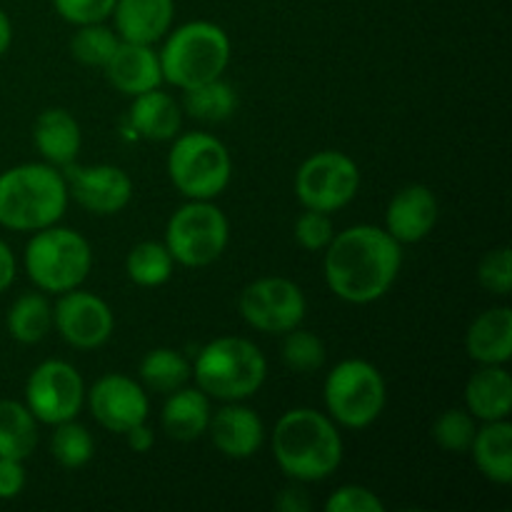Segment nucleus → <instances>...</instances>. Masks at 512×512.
I'll return each mask as SVG.
<instances>
[{"label":"nucleus","instance_id":"f257e3e1","mask_svg":"<svg viewBox=\"0 0 512 512\" xmlns=\"http://www.w3.org/2000/svg\"><path fill=\"white\" fill-rule=\"evenodd\" d=\"M403 265L400 243L378 225H353L335 233L325 248L323 273L340 300L368 305L383 298Z\"/></svg>","mask_w":512,"mask_h":512},{"label":"nucleus","instance_id":"f03ea898","mask_svg":"<svg viewBox=\"0 0 512 512\" xmlns=\"http://www.w3.org/2000/svg\"><path fill=\"white\" fill-rule=\"evenodd\" d=\"M273 455L280 470L295 483H320L338 470L343 438L330 415L295 408L275 423Z\"/></svg>","mask_w":512,"mask_h":512},{"label":"nucleus","instance_id":"7ed1b4c3","mask_svg":"<svg viewBox=\"0 0 512 512\" xmlns=\"http://www.w3.org/2000/svg\"><path fill=\"white\" fill-rule=\"evenodd\" d=\"M65 175L50 163H23L0 173V225L15 233L58 225L68 208Z\"/></svg>","mask_w":512,"mask_h":512},{"label":"nucleus","instance_id":"20e7f679","mask_svg":"<svg viewBox=\"0 0 512 512\" xmlns=\"http://www.w3.org/2000/svg\"><path fill=\"white\" fill-rule=\"evenodd\" d=\"M268 375V360L258 345L248 338H215L205 345L193 363L195 385L208 398L240 403L263 388Z\"/></svg>","mask_w":512,"mask_h":512},{"label":"nucleus","instance_id":"39448f33","mask_svg":"<svg viewBox=\"0 0 512 512\" xmlns=\"http://www.w3.org/2000/svg\"><path fill=\"white\" fill-rule=\"evenodd\" d=\"M230 53H233L230 38L220 25L210 20H193V23L180 25L173 33H168L163 50L158 53L163 83L188 90L208 80L223 78Z\"/></svg>","mask_w":512,"mask_h":512},{"label":"nucleus","instance_id":"423d86ee","mask_svg":"<svg viewBox=\"0 0 512 512\" xmlns=\"http://www.w3.org/2000/svg\"><path fill=\"white\" fill-rule=\"evenodd\" d=\"M25 273L40 293H68L80 288L93 268V248L73 228L35 230L23 253Z\"/></svg>","mask_w":512,"mask_h":512},{"label":"nucleus","instance_id":"0eeeda50","mask_svg":"<svg viewBox=\"0 0 512 512\" xmlns=\"http://www.w3.org/2000/svg\"><path fill=\"white\" fill-rule=\"evenodd\" d=\"M325 408L335 425L363 430L380 418L388 403V390L380 370L360 358L343 360L325 378Z\"/></svg>","mask_w":512,"mask_h":512},{"label":"nucleus","instance_id":"6e6552de","mask_svg":"<svg viewBox=\"0 0 512 512\" xmlns=\"http://www.w3.org/2000/svg\"><path fill=\"white\" fill-rule=\"evenodd\" d=\"M168 175L188 200H215L233 178L228 148L215 135H175L168 155Z\"/></svg>","mask_w":512,"mask_h":512},{"label":"nucleus","instance_id":"1a4fd4ad","mask_svg":"<svg viewBox=\"0 0 512 512\" xmlns=\"http://www.w3.org/2000/svg\"><path fill=\"white\" fill-rule=\"evenodd\" d=\"M230 223L213 200H188L165 228V248L185 268H205L225 253Z\"/></svg>","mask_w":512,"mask_h":512},{"label":"nucleus","instance_id":"9d476101","mask_svg":"<svg viewBox=\"0 0 512 512\" xmlns=\"http://www.w3.org/2000/svg\"><path fill=\"white\" fill-rule=\"evenodd\" d=\"M360 188V168L340 150L310 155L295 173V195L300 205L320 213H335L353 203Z\"/></svg>","mask_w":512,"mask_h":512},{"label":"nucleus","instance_id":"9b49d317","mask_svg":"<svg viewBox=\"0 0 512 512\" xmlns=\"http://www.w3.org/2000/svg\"><path fill=\"white\" fill-rule=\"evenodd\" d=\"M238 308L250 328L268 335H285L293 328H300L308 300L298 283L270 275V278H258L245 285Z\"/></svg>","mask_w":512,"mask_h":512},{"label":"nucleus","instance_id":"f8f14e48","mask_svg":"<svg viewBox=\"0 0 512 512\" xmlns=\"http://www.w3.org/2000/svg\"><path fill=\"white\" fill-rule=\"evenodd\" d=\"M85 403V383L65 360H45L25 380V405L38 423L75 420Z\"/></svg>","mask_w":512,"mask_h":512},{"label":"nucleus","instance_id":"ddd939ff","mask_svg":"<svg viewBox=\"0 0 512 512\" xmlns=\"http://www.w3.org/2000/svg\"><path fill=\"white\" fill-rule=\"evenodd\" d=\"M53 325L70 348L95 350L110 340L115 318L103 298L88 290L73 288L68 293H60L53 308Z\"/></svg>","mask_w":512,"mask_h":512},{"label":"nucleus","instance_id":"4468645a","mask_svg":"<svg viewBox=\"0 0 512 512\" xmlns=\"http://www.w3.org/2000/svg\"><path fill=\"white\" fill-rule=\"evenodd\" d=\"M88 408L98 425H103L110 433H128L133 425L148 423L150 403L148 393L133 378L120 373H108L93 383V388L85 393Z\"/></svg>","mask_w":512,"mask_h":512},{"label":"nucleus","instance_id":"2eb2a0df","mask_svg":"<svg viewBox=\"0 0 512 512\" xmlns=\"http://www.w3.org/2000/svg\"><path fill=\"white\" fill-rule=\"evenodd\" d=\"M68 195L93 215H115L128 208L133 198V180L118 165H65Z\"/></svg>","mask_w":512,"mask_h":512},{"label":"nucleus","instance_id":"dca6fc26","mask_svg":"<svg viewBox=\"0 0 512 512\" xmlns=\"http://www.w3.org/2000/svg\"><path fill=\"white\" fill-rule=\"evenodd\" d=\"M438 198L425 185H405L385 210V230L403 243H420L433 233L435 223H438Z\"/></svg>","mask_w":512,"mask_h":512},{"label":"nucleus","instance_id":"f3484780","mask_svg":"<svg viewBox=\"0 0 512 512\" xmlns=\"http://www.w3.org/2000/svg\"><path fill=\"white\" fill-rule=\"evenodd\" d=\"M208 433L225 458L248 460L263 445L265 425L255 410L240 403H228L210 415Z\"/></svg>","mask_w":512,"mask_h":512},{"label":"nucleus","instance_id":"a211bd4d","mask_svg":"<svg viewBox=\"0 0 512 512\" xmlns=\"http://www.w3.org/2000/svg\"><path fill=\"white\" fill-rule=\"evenodd\" d=\"M103 70L108 83L130 98L163 85V68H160V58L153 45L120 40L113 58L108 60Z\"/></svg>","mask_w":512,"mask_h":512},{"label":"nucleus","instance_id":"6ab92c4d","mask_svg":"<svg viewBox=\"0 0 512 512\" xmlns=\"http://www.w3.org/2000/svg\"><path fill=\"white\" fill-rule=\"evenodd\" d=\"M175 18L173 0H115V33L125 43L153 45L170 33Z\"/></svg>","mask_w":512,"mask_h":512},{"label":"nucleus","instance_id":"aec40b11","mask_svg":"<svg viewBox=\"0 0 512 512\" xmlns=\"http://www.w3.org/2000/svg\"><path fill=\"white\" fill-rule=\"evenodd\" d=\"M465 410L475 420H510L512 378L505 365H480L465 385Z\"/></svg>","mask_w":512,"mask_h":512},{"label":"nucleus","instance_id":"412c9836","mask_svg":"<svg viewBox=\"0 0 512 512\" xmlns=\"http://www.w3.org/2000/svg\"><path fill=\"white\" fill-rule=\"evenodd\" d=\"M33 143L45 163L65 168L78 158L83 133H80V125L73 113H68L65 108H48L35 118Z\"/></svg>","mask_w":512,"mask_h":512},{"label":"nucleus","instance_id":"4be33fe9","mask_svg":"<svg viewBox=\"0 0 512 512\" xmlns=\"http://www.w3.org/2000/svg\"><path fill=\"white\" fill-rule=\"evenodd\" d=\"M465 350L478 365H505L512 358V310L490 308L470 323Z\"/></svg>","mask_w":512,"mask_h":512},{"label":"nucleus","instance_id":"5701e85b","mask_svg":"<svg viewBox=\"0 0 512 512\" xmlns=\"http://www.w3.org/2000/svg\"><path fill=\"white\" fill-rule=\"evenodd\" d=\"M128 120L138 138L163 143V140H173L180 133L183 110H180L178 100L173 95L155 88L148 90V93L135 95L133 105L128 110Z\"/></svg>","mask_w":512,"mask_h":512},{"label":"nucleus","instance_id":"b1692460","mask_svg":"<svg viewBox=\"0 0 512 512\" xmlns=\"http://www.w3.org/2000/svg\"><path fill=\"white\" fill-rule=\"evenodd\" d=\"M210 415H213V410H210L208 395L198 385L195 388L183 385V388L168 393L160 423L170 438L190 443V440H198L200 435L208 433Z\"/></svg>","mask_w":512,"mask_h":512},{"label":"nucleus","instance_id":"393cba45","mask_svg":"<svg viewBox=\"0 0 512 512\" xmlns=\"http://www.w3.org/2000/svg\"><path fill=\"white\" fill-rule=\"evenodd\" d=\"M473 460L480 473L495 485L512 483V425L510 420H493L478 428L473 445Z\"/></svg>","mask_w":512,"mask_h":512},{"label":"nucleus","instance_id":"a878e982","mask_svg":"<svg viewBox=\"0 0 512 512\" xmlns=\"http://www.w3.org/2000/svg\"><path fill=\"white\" fill-rule=\"evenodd\" d=\"M38 448V420L28 405L0 400V458L28 460Z\"/></svg>","mask_w":512,"mask_h":512},{"label":"nucleus","instance_id":"bb28decb","mask_svg":"<svg viewBox=\"0 0 512 512\" xmlns=\"http://www.w3.org/2000/svg\"><path fill=\"white\" fill-rule=\"evenodd\" d=\"M5 325L15 343L35 345L53 328V305L43 293H25L15 300L5 315Z\"/></svg>","mask_w":512,"mask_h":512},{"label":"nucleus","instance_id":"cd10ccee","mask_svg":"<svg viewBox=\"0 0 512 512\" xmlns=\"http://www.w3.org/2000/svg\"><path fill=\"white\" fill-rule=\"evenodd\" d=\"M183 108L195 120L223 123V120L233 118V113L238 110V93L223 78H215L183 90Z\"/></svg>","mask_w":512,"mask_h":512},{"label":"nucleus","instance_id":"c85d7f7f","mask_svg":"<svg viewBox=\"0 0 512 512\" xmlns=\"http://www.w3.org/2000/svg\"><path fill=\"white\" fill-rule=\"evenodd\" d=\"M193 378V365L173 348H155L140 360V380L155 393H173L188 385Z\"/></svg>","mask_w":512,"mask_h":512},{"label":"nucleus","instance_id":"c756f323","mask_svg":"<svg viewBox=\"0 0 512 512\" xmlns=\"http://www.w3.org/2000/svg\"><path fill=\"white\" fill-rule=\"evenodd\" d=\"M173 255L168 253L165 243L145 240L138 243L125 258V273L140 288H160L173 275Z\"/></svg>","mask_w":512,"mask_h":512},{"label":"nucleus","instance_id":"7c9ffc66","mask_svg":"<svg viewBox=\"0 0 512 512\" xmlns=\"http://www.w3.org/2000/svg\"><path fill=\"white\" fill-rule=\"evenodd\" d=\"M50 453H53L58 465L68 470H78L93 460L95 443L85 425L75 423V420H65V423L55 425L53 440H50Z\"/></svg>","mask_w":512,"mask_h":512},{"label":"nucleus","instance_id":"2f4dec72","mask_svg":"<svg viewBox=\"0 0 512 512\" xmlns=\"http://www.w3.org/2000/svg\"><path fill=\"white\" fill-rule=\"evenodd\" d=\"M118 43V33L113 28H108V25H78V33L70 40V53H73V58L78 63L88 65V68H105L108 60L113 58Z\"/></svg>","mask_w":512,"mask_h":512},{"label":"nucleus","instance_id":"473e14b6","mask_svg":"<svg viewBox=\"0 0 512 512\" xmlns=\"http://www.w3.org/2000/svg\"><path fill=\"white\" fill-rule=\"evenodd\" d=\"M280 355H283V363L295 373H315L325 365L328 350L315 333L293 328L290 333H285Z\"/></svg>","mask_w":512,"mask_h":512},{"label":"nucleus","instance_id":"72a5a7b5","mask_svg":"<svg viewBox=\"0 0 512 512\" xmlns=\"http://www.w3.org/2000/svg\"><path fill=\"white\" fill-rule=\"evenodd\" d=\"M475 433H478L475 418L463 408L445 410L433 423V440L445 453H468Z\"/></svg>","mask_w":512,"mask_h":512},{"label":"nucleus","instance_id":"f704fd0d","mask_svg":"<svg viewBox=\"0 0 512 512\" xmlns=\"http://www.w3.org/2000/svg\"><path fill=\"white\" fill-rule=\"evenodd\" d=\"M478 280L488 293L508 298L512 290V253L508 245L485 253V258L478 265Z\"/></svg>","mask_w":512,"mask_h":512},{"label":"nucleus","instance_id":"c9c22d12","mask_svg":"<svg viewBox=\"0 0 512 512\" xmlns=\"http://www.w3.org/2000/svg\"><path fill=\"white\" fill-rule=\"evenodd\" d=\"M295 240L303 250L310 253H320V250L328 248V243L333 240L335 228L330 213H320V210H308L295 220Z\"/></svg>","mask_w":512,"mask_h":512},{"label":"nucleus","instance_id":"e433bc0d","mask_svg":"<svg viewBox=\"0 0 512 512\" xmlns=\"http://www.w3.org/2000/svg\"><path fill=\"white\" fill-rule=\"evenodd\" d=\"M60 18L70 25L105 23L113 15L115 0H53Z\"/></svg>","mask_w":512,"mask_h":512},{"label":"nucleus","instance_id":"4c0bfd02","mask_svg":"<svg viewBox=\"0 0 512 512\" xmlns=\"http://www.w3.org/2000/svg\"><path fill=\"white\" fill-rule=\"evenodd\" d=\"M385 503L363 485H343L325 500V512H383Z\"/></svg>","mask_w":512,"mask_h":512},{"label":"nucleus","instance_id":"58836bf2","mask_svg":"<svg viewBox=\"0 0 512 512\" xmlns=\"http://www.w3.org/2000/svg\"><path fill=\"white\" fill-rule=\"evenodd\" d=\"M25 488L23 460L0 458V500H13Z\"/></svg>","mask_w":512,"mask_h":512},{"label":"nucleus","instance_id":"ea45409f","mask_svg":"<svg viewBox=\"0 0 512 512\" xmlns=\"http://www.w3.org/2000/svg\"><path fill=\"white\" fill-rule=\"evenodd\" d=\"M275 508H278L280 512H308L310 498L303 488H298V485H290V488L280 490V495L275 498Z\"/></svg>","mask_w":512,"mask_h":512},{"label":"nucleus","instance_id":"a19ab883","mask_svg":"<svg viewBox=\"0 0 512 512\" xmlns=\"http://www.w3.org/2000/svg\"><path fill=\"white\" fill-rule=\"evenodd\" d=\"M15 273H18V263H15V255L10 250V245L0 238V293L13 285Z\"/></svg>","mask_w":512,"mask_h":512},{"label":"nucleus","instance_id":"79ce46f5","mask_svg":"<svg viewBox=\"0 0 512 512\" xmlns=\"http://www.w3.org/2000/svg\"><path fill=\"white\" fill-rule=\"evenodd\" d=\"M123 438L128 440V445L135 450V453H148V450L155 445L153 430H150L145 423L133 425V428H130L128 433H123Z\"/></svg>","mask_w":512,"mask_h":512},{"label":"nucleus","instance_id":"37998d69","mask_svg":"<svg viewBox=\"0 0 512 512\" xmlns=\"http://www.w3.org/2000/svg\"><path fill=\"white\" fill-rule=\"evenodd\" d=\"M10 43H13V23H10L8 15L0 10V58L8 53Z\"/></svg>","mask_w":512,"mask_h":512}]
</instances>
